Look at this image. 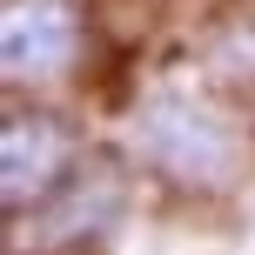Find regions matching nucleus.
<instances>
[{"label":"nucleus","mask_w":255,"mask_h":255,"mask_svg":"<svg viewBox=\"0 0 255 255\" xmlns=\"http://www.w3.org/2000/svg\"><path fill=\"white\" fill-rule=\"evenodd\" d=\"M134 154L141 168L168 181V188H188V195H208V188H229L242 175V134L222 108H208L202 94H154L141 101L134 115Z\"/></svg>","instance_id":"nucleus-1"},{"label":"nucleus","mask_w":255,"mask_h":255,"mask_svg":"<svg viewBox=\"0 0 255 255\" xmlns=\"http://www.w3.org/2000/svg\"><path fill=\"white\" fill-rule=\"evenodd\" d=\"M74 134H67L61 115L47 108H13L7 128H0V202L7 215H27L40 208L67 175H74Z\"/></svg>","instance_id":"nucleus-2"},{"label":"nucleus","mask_w":255,"mask_h":255,"mask_svg":"<svg viewBox=\"0 0 255 255\" xmlns=\"http://www.w3.org/2000/svg\"><path fill=\"white\" fill-rule=\"evenodd\" d=\"M81 54V7L74 0H7L0 7V67L20 88L61 81Z\"/></svg>","instance_id":"nucleus-3"},{"label":"nucleus","mask_w":255,"mask_h":255,"mask_svg":"<svg viewBox=\"0 0 255 255\" xmlns=\"http://www.w3.org/2000/svg\"><path fill=\"white\" fill-rule=\"evenodd\" d=\"M121 202L128 195H121V181L108 175V168L101 175H81L74 168V175L34 208V229H47V242H88V235H108L121 222Z\"/></svg>","instance_id":"nucleus-4"}]
</instances>
